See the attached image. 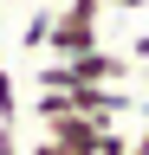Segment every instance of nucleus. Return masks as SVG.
<instances>
[{
  "label": "nucleus",
  "instance_id": "nucleus-13",
  "mask_svg": "<svg viewBox=\"0 0 149 155\" xmlns=\"http://www.w3.org/2000/svg\"><path fill=\"white\" fill-rule=\"evenodd\" d=\"M7 7H13V0H7Z\"/></svg>",
  "mask_w": 149,
  "mask_h": 155
},
{
  "label": "nucleus",
  "instance_id": "nucleus-7",
  "mask_svg": "<svg viewBox=\"0 0 149 155\" xmlns=\"http://www.w3.org/2000/svg\"><path fill=\"white\" fill-rule=\"evenodd\" d=\"M0 71H7V0H0Z\"/></svg>",
  "mask_w": 149,
  "mask_h": 155
},
{
  "label": "nucleus",
  "instance_id": "nucleus-5",
  "mask_svg": "<svg viewBox=\"0 0 149 155\" xmlns=\"http://www.w3.org/2000/svg\"><path fill=\"white\" fill-rule=\"evenodd\" d=\"M123 149H130V136L110 123V129H104V142H97V155H123Z\"/></svg>",
  "mask_w": 149,
  "mask_h": 155
},
{
  "label": "nucleus",
  "instance_id": "nucleus-3",
  "mask_svg": "<svg viewBox=\"0 0 149 155\" xmlns=\"http://www.w3.org/2000/svg\"><path fill=\"white\" fill-rule=\"evenodd\" d=\"M46 32H52V7H32L26 26H20V45L26 52H46Z\"/></svg>",
  "mask_w": 149,
  "mask_h": 155
},
{
  "label": "nucleus",
  "instance_id": "nucleus-10",
  "mask_svg": "<svg viewBox=\"0 0 149 155\" xmlns=\"http://www.w3.org/2000/svg\"><path fill=\"white\" fill-rule=\"evenodd\" d=\"M123 155H149V149H136V142H130V149H123Z\"/></svg>",
  "mask_w": 149,
  "mask_h": 155
},
{
  "label": "nucleus",
  "instance_id": "nucleus-9",
  "mask_svg": "<svg viewBox=\"0 0 149 155\" xmlns=\"http://www.w3.org/2000/svg\"><path fill=\"white\" fill-rule=\"evenodd\" d=\"M97 7H143V0H97Z\"/></svg>",
  "mask_w": 149,
  "mask_h": 155
},
{
  "label": "nucleus",
  "instance_id": "nucleus-6",
  "mask_svg": "<svg viewBox=\"0 0 149 155\" xmlns=\"http://www.w3.org/2000/svg\"><path fill=\"white\" fill-rule=\"evenodd\" d=\"M26 155H65V149H59V142H52V136H39V142H32Z\"/></svg>",
  "mask_w": 149,
  "mask_h": 155
},
{
  "label": "nucleus",
  "instance_id": "nucleus-8",
  "mask_svg": "<svg viewBox=\"0 0 149 155\" xmlns=\"http://www.w3.org/2000/svg\"><path fill=\"white\" fill-rule=\"evenodd\" d=\"M136 149H149V110H143V136H136Z\"/></svg>",
  "mask_w": 149,
  "mask_h": 155
},
{
  "label": "nucleus",
  "instance_id": "nucleus-2",
  "mask_svg": "<svg viewBox=\"0 0 149 155\" xmlns=\"http://www.w3.org/2000/svg\"><path fill=\"white\" fill-rule=\"evenodd\" d=\"M104 129H110V123H91V116H52V123H46V136H52L65 155H97Z\"/></svg>",
  "mask_w": 149,
  "mask_h": 155
},
{
  "label": "nucleus",
  "instance_id": "nucleus-1",
  "mask_svg": "<svg viewBox=\"0 0 149 155\" xmlns=\"http://www.w3.org/2000/svg\"><path fill=\"white\" fill-rule=\"evenodd\" d=\"M91 45H104V7H97V0H59V7H52L46 52L52 58H78Z\"/></svg>",
  "mask_w": 149,
  "mask_h": 155
},
{
  "label": "nucleus",
  "instance_id": "nucleus-11",
  "mask_svg": "<svg viewBox=\"0 0 149 155\" xmlns=\"http://www.w3.org/2000/svg\"><path fill=\"white\" fill-rule=\"evenodd\" d=\"M143 84H149V65H143Z\"/></svg>",
  "mask_w": 149,
  "mask_h": 155
},
{
  "label": "nucleus",
  "instance_id": "nucleus-4",
  "mask_svg": "<svg viewBox=\"0 0 149 155\" xmlns=\"http://www.w3.org/2000/svg\"><path fill=\"white\" fill-rule=\"evenodd\" d=\"M0 123H20V84H13V71H0Z\"/></svg>",
  "mask_w": 149,
  "mask_h": 155
},
{
  "label": "nucleus",
  "instance_id": "nucleus-12",
  "mask_svg": "<svg viewBox=\"0 0 149 155\" xmlns=\"http://www.w3.org/2000/svg\"><path fill=\"white\" fill-rule=\"evenodd\" d=\"M52 7H59V0H52Z\"/></svg>",
  "mask_w": 149,
  "mask_h": 155
}]
</instances>
